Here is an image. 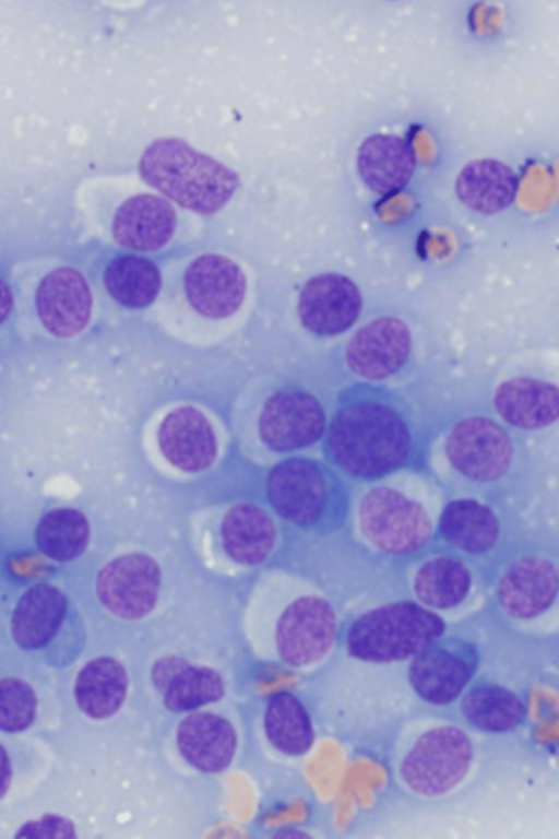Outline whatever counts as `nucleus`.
Masks as SVG:
<instances>
[{
	"mask_svg": "<svg viewBox=\"0 0 559 839\" xmlns=\"http://www.w3.org/2000/svg\"><path fill=\"white\" fill-rule=\"evenodd\" d=\"M416 166L412 145L393 134H372L364 140L357 167L364 182L376 193L388 196L402 190Z\"/></svg>",
	"mask_w": 559,
	"mask_h": 839,
	"instance_id": "24",
	"label": "nucleus"
},
{
	"mask_svg": "<svg viewBox=\"0 0 559 839\" xmlns=\"http://www.w3.org/2000/svg\"><path fill=\"white\" fill-rule=\"evenodd\" d=\"M264 729L273 746L292 756L308 752L314 738L308 712L287 692H280L270 698L264 714Z\"/></svg>",
	"mask_w": 559,
	"mask_h": 839,
	"instance_id": "32",
	"label": "nucleus"
},
{
	"mask_svg": "<svg viewBox=\"0 0 559 839\" xmlns=\"http://www.w3.org/2000/svg\"><path fill=\"white\" fill-rule=\"evenodd\" d=\"M266 495L288 522L322 532L343 527L350 508L345 481L322 462L307 458L278 463L267 476Z\"/></svg>",
	"mask_w": 559,
	"mask_h": 839,
	"instance_id": "3",
	"label": "nucleus"
},
{
	"mask_svg": "<svg viewBox=\"0 0 559 839\" xmlns=\"http://www.w3.org/2000/svg\"><path fill=\"white\" fill-rule=\"evenodd\" d=\"M182 757L204 772H219L230 764L237 745L231 724L221 716L199 712L185 718L177 729Z\"/></svg>",
	"mask_w": 559,
	"mask_h": 839,
	"instance_id": "23",
	"label": "nucleus"
},
{
	"mask_svg": "<svg viewBox=\"0 0 559 839\" xmlns=\"http://www.w3.org/2000/svg\"><path fill=\"white\" fill-rule=\"evenodd\" d=\"M108 294L123 307L140 309L150 306L157 297L162 276L150 259L123 255L112 259L104 273Z\"/></svg>",
	"mask_w": 559,
	"mask_h": 839,
	"instance_id": "30",
	"label": "nucleus"
},
{
	"mask_svg": "<svg viewBox=\"0 0 559 839\" xmlns=\"http://www.w3.org/2000/svg\"><path fill=\"white\" fill-rule=\"evenodd\" d=\"M558 598L556 557L538 551L519 552L500 568L495 599L508 618L536 619L548 612Z\"/></svg>",
	"mask_w": 559,
	"mask_h": 839,
	"instance_id": "9",
	"label": "nucleus"
},
{
	"mask_svg": "<svg viewBox=\"0 0 559 839\" xmlns=\"http://www.w3.org/2000/svg\"><path fill=\"white\" fill-rule=\"evenodd\" d=\"M412 332L400 318L385 316L360 327L348 340L344 357L348 369L369 381L396 375L409 358Z\"/></svg>",
	"mask_w": 559,
	"mask_h": 839,
	"instance_id": "14",
	"label": "nucleus"
},
{
	"mask_svg": "<svg viewBox=\"0 0 559 839\" xmlns=\"http://www.w3.org/2000/svg\"><path fill=\"white\" fill-rule=\"evenodd\" d=\"M12 780V766L7 749L0 744V800L5 795Z\"/></svg>",
	"mask_w": 559,
	"mask_h": 839,
	"instance_id": "35",
	"label": "nucleus"
},
{
	"mask_svg": "<svg viewBox=\"0 0 559 839\" xmlns=\"http://www.w3.org/2000/svg\"><path fill=\"white\" fill-rule=\"evenodd\" d=\"M474 757V743L463 728L431 723L416 731L399 752L396 780L414 796L439 799L463 782Z\"/></svg>",
	"mask_w": 559,
	"mask_h": 839,
	"instance_id": "5",
	"label": "nucleus"
},
{
	"mask_svg": "<svg viewBox=\"0 0 559 839\" xmlns=\"http://www.w3.org/2000/svg\"><path fill=\"white\" fill-rule=\"evenodd\" d=\"M519 182L516 173L507 164L495 158H475L457 175L455 192L469 210L491 215L513 203Z\"/></svg>",
	"mask_w": 559,
	"mask_h": 839,
	"instance_id": "26",
	"label": "nucleus"
},
{
	"mask_svg": "<svg viewBox=\"0 0 559 839\" xmlns=\"http://www.w3.org/2000/svg\"><path fill=\"white\" fill-rule=\"evenodd\" d=\"M139 173L150 187L198 214L218 212L240 186L231 168L179 138H157L141 154Z\"/></svg>",
	"mask_w": 559,
	"mask_h": 839,
	"instance_id": "2",
	"label": "nucleus"
},
{
	"mask_svg": "<svg viewBox=\"0 0 559 839\" xmlns=\"http://www.w3.org/2000/svg\"><path fill=\"white\" fill-rule=\"evenodd\" d=\"M479 663L476 646L459 637H440L411 659L406 676L413 692L432 706L456 700Z\"/></svg>",
	"mask_w": 559,
	"mask_h": 839,
	"instance_id": "8",
	"label": "nucleus"
},
{
	"mask_svg": "<svg viewBox=\"0 0 559 839\" xmlns=\"http://www.w3.org/2000/svg\"><path fill=\"white\" fill-rule=\"evenodd\" d=\"M502 528L495 509L472 497L449 500L433 532L431 548L452 553L468 565L488 559L501 542Z\"/></svg>",
	"mask_w": 559,
	"mask_h": 839,
	"instance_id": "12",
	"label": "nucleus"
},
{
	"mask_svg": "<svg viewBox=\"0 0 559 839\" xmlns=\"http://www.w3.org/2000/svg\"><path fill=\"white\" fill-rule=\"evenodd\" d=\"M358 529L377 552L392 558L420 555L431 543L435 528L426 508L405 493L386 485L370 487L357 506Z\"/></svg>",
	"mask_w": 559,
	"mask_h": 839,
	"instance_id": "7",
	"label": "nucleus"
},
{
	"mask_svg": "<svg viewBox=\"0 0 559 839\" xmlns=\"http://www.w3.org/2000/svg\"><path fill=\"white\" fill-rule=\"evenodd\" d=\"M473 574L461 557L431 548L430 557L417 566L412 577V592L423 606L431 611H451L469 596Z\"/></svg>",
	"mask_w": 559,
	"mask_h": 839,
	"instance_id": "21",
	"label": "nucleus"
},
{
	"mask_svg": "<svg viewBox=\"0 0 559 839\" xmlns=\"http://www.w3.org/2000/svg\"><path fill=\"white\" fill-rule=\"evenodd\" d=\"M163 457L176 469L198 473L209 469L217 456V438L206 415L191 405L174 409L157 428Z\"/></svg>",
	"mask_w": 559,
	"mask_h": 839,
	"instance_id": "17",
	"label": "nucleus"
},
{
	"mask_svg": "<svg viewBox=\"0 0 559 839\" xmlns=\"http://www.w3.org/2000/svg\"><path fill=\"white\" fill-rule=\"evenodd\" d=\"M445 622L417 601L400 600L357 616L348 626L345 647L355 660L391 664L411 660L443 636Z\"/></svg>",
	"mask_w": 559,
	"mask_h": 839,
	"instance_id": "4",
	"label": "nucleus"
},
{
	"mask_svg": "<svg viewBox=\"0 0 559 839\" xmlns=\"http://www.w3.org/2000/svg\"><path fill=\"white\" fill-rule=\"evenodd\" d=\"M35 300L40 321L56 336L75 335L90 320L92 294L84 276L74 269L62 267L48 273Z\"/></svg>",
	"mask_w": 559,
	"mask_h": 839,
	"instance_id": "18",
	"label": "nucleus"
},
{
	"mask_svg": "<svg viewBox=\"0 0 559 839\" xmlns=\"http://www.w3.org/2000/svg\"><path fill=\"white\" fill-rule=\"evenodd\" d=\"M324 454L344 476L372 483L420 470L427 437L413 404L382 385L358 381L338 395L324 432Z\"/></svg>",
	"mask_w": 559,
	"mask_h": 839,
	"instance_id": "1",
	"label": "nucleus"
},
{
	"mask_svg": "<svg viewBox=\"0 0 559 839\" xmlns=\"http://www.w3.org/2000/svg\"><path fill=\"white\" fill-rule=\"evenodd\" d=\"M15 836L23 838L76 837L73 823L66 817L55 814H46L39 819L23 824Z\"/></svg>",
	"mask_w": 559,
	"mask_h": 839,
	"instance_id": "34",
	"label": "nucleus"
},
{
	"mask_svg": "<svg viewBox=\"0 0 559 839\" xmlns=\"http://www.w3.org/2000/svg\"><path fill=\"white\" fill-rule=\"evenodd\" d=\"M364 299L358 285L347 275L326 272L309 279L297 303L305 329L319 336L346 332L358 320Z\"/></svg>",
	"mask_w": 559,
	"mask_h": 839,
	"instance_id": "15",
	"label": "nucleus"
},
{
	"mask_svg": "<svg viewBox=\"0 0 559 839\" xmlns=\"http://www.w3.org/2000/svg\"><path fill=\"white\" fill-rule=\"evenodd\" d=\"M34 537L37 548L47 558L69 562L80 556L87 546L88 520L75 508H55L40 518Z\"/></svg>",
	"mask_w": 559,
	"mask_h": 839,
	"instance_id": "31",
	"label": "nucleus"
},
{
	"mask_svg": "<svg viewBox=\"0 0 559 839\" xmlns=\"http://www.w3.org/2000/svg\"><path fill=\"white\" fill-rule=\"evenodd\" d=\"M275 525L270 515L253 504H238L224 515L219 525V542L225 555L234 563L250 567L266 559L275 543Z\"/></svg>",
	"mask_w": 559,
	"mask_h": 839,
	"instance_id": "25",
	"label": "nucleus"
},
{
	"mask_svg": "<svg viewBox=\"0 0 559 839\" xmlns=\"http://www.w3.org/2000/svg\"><path fill=\"white\" fill-rule=\"evenodd\" d=\"M13 307V296L10 287L0 280V323L8 317Z\"/></svg>",
	"mask_w": 559,
	"mask_h": 839,
	"instance_id": "36",
	"label": "nucleus"
},
{
	"mask_svg": "<svg viewBox=\"0 0 559 839\" xmlns=\"http://www.w3.org/2000/svg\"><path fill=\"white\" fill-rule=\"evenodd\" d=\"M523 699L512 689L497 683L480 682L464 693L460 711L474 729L492 734L511 732L526 717Z\"/></svg>",
	"mask_w": 559,
	"mask_h": 839,
	"instance_id": "28",
	"label": "nucleus"
},
{
	"mask_svg": "<svg viewBox=\"0 0 559 839\" xmlns=\"http://www.w3.org/2000/svg\"><path fill=\"white\" fill-rule=\"evenodd\" d=\"M37 698L33 687L17 677L0 680V730L21 732L34 721Z\"/></svg>",
	"mask_w": 559,
	"mask_h": 839,
	"instance_id": "33",
	"label": "nucleus"
},
{
	"mask_svg": "<svg viewBox=\"0 0 559 839\" xmlns=\"http://www.w3.org/2000/svg\"><path fill=\"white\" fill-rule=\"evenodd\" d=\"M337 617L323 596L305 594L290 602L278 617L275 641L288 664L302 666L323 659L333 648Z\"/></svg>",
	"mask_w": 559,
	"mask_h": 839,
	"instance_id": "11",
	"label": "nucleus"
},
{
	"mask_svg": "<svg viewBox=\"0 0 559 839\" xmlns=\"http://www.w3.org/2000/svg\"><path fill=\"white\" fill-rule=\"evenodd\" d=\"M492 404L497 415L513 428L539 430L557 422L558 387L533 377H513L495 390Z\"/></svg>",
	"mask_w": 559,
	"mask_h": 839,
	"instance_id": "20",
	"label": "nucleus"
},
{
	"mask_svg": "<svg viewBox=\"0 0 559 839\" xmlns=\"http://www.w3.org/2000/svg\"><path fill=\"white\" fill-rule=\"evenodd\" d=\"M178 216L174 205L153 193H138L117 208L111 234L123 248L150 252L163 248L174 236Z\"/></svg>",
	"mask_w": 559,
	"mask_h": 839,
	"instance_id": "19",
	"label": "nucleus"
},
{
	"mask_svg": "<svg viewBox=\"0 0 559 839\" xmlns=\"http://www.w3.org/2000/svg\"><path fill=\"white\" fill-rule=\"evenodd\" d=\"M68 600L49 583L27 589L13 611L11 633L15 643L25 650L45 647L58 633L66 616Z\"/></svg>",
	"mask_w": 559,
	"mask_h": 839,
	"instance_id": "27",
	"label": "nucleus"
},
{
	"mask_svg": "<svg viewBox=\"0 0 559 839\" xmlns=\"http://www.w3.org/2000/svg\"><path fill=\"white\" fill-rule=\"evenodd\" d=\"M183 289L190 307L210 319H224L242 305L247 277L231 259L217 253H204L187 267Z\"/></svg>",
	"mask_w": 559,
	"mask_h": 839,
	"instance_id": "16",
	"label": "nucleus"
},
{
	"mask_svg": "<svg viewBox=\"0 0 559 839\" xmlns=\"http://www.w3.org/2000/svg\"><path fill=\"white\" fill-rule=\"evenodd\" d=\"M326 429V415L311 393L287 388L271 394L258 416V435L275 453H289L317 444Z\"/></svg>",
	"mask_w": 559,
	"mask_h": 839,
	"instance_id": "10",
	"label": "nucleus"
},
{
	"mask_svg": "<svg viewBox=\"0 0 559 839\" xmlns=\"http://www.w3.org/2000/svg\"><path fill=\"white\" fill-rule=\"evenodd\" d=\"M443 451L452 471L474 487L502 489L521 464V446L497 420L473 414L448 430Z\"/></svg>",
	"mask_w": 559,
	"mask_h": 839,
	"instance_id": "6",
	"label": "nucleus"
},
{
	"mask_svg": "<svg viewBox=\"0 0 559 839\" xmlns=\"http://www.w3.org/2000/svg\"><path fill=\"white\" fill-rule=\"evenodd\" d=\"M153 682L164 705L183 712L218 700L224 694L222 676L213 669L193 665L178 657H166L153 669Z\"/></svg>",
	"mask_w": 559,
	"mask_h": 839,
	"instance_id": "22",
	"label": "nucleus"
},
{
	"mask_svg": "<svg viewBox=\"0 0 559 839\" xmlns=\"http://www.w3.org/2000/svg\"><path fill=\"white\" fill-rule=\"evenodd\" d=\"M160 580V569L153 557L144 553L123 554L99 570L96 593L111 614L140 619L155 606Z\"/></svg>",
	"mask_w": 559,
	"mask_h": 839,
	"instance_id": "13",
	"label": "nucleus"
},
{
	"mask_svg": "<svg viewBox=\"0 0 559 839\" xmlns=\"http://www.w3.org/2000/svg\"><path fill=\"white\" fill-rule=\"evenodd\" d=\"M128 688L124 667L109 657L87 662L74 683V698L80 710L92 719H106L121 707Z\"/></svg>",
	"mask_w": 559,
	"mask_h": 839,
	"instance_id": "29",
	"label": "nucleus"
}]
</instances>
